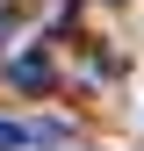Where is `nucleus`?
Returning a JSON list of instances; mask_svg holds the SVG:
<instances>
[{"label": "nucleus", "instance_id": "obj_1", "mask_svg": "<svg viewBox=\"0 0 144 151\" xmlns=\"http://www.w3.org/2000/svg\"><path fill=\"white\" fill-rule=\"evenodd\" d=\"M14 86H29V93L50 86V58H43V50H22V58H14Z\"/></svg>", "mask_w": 144, "mask_h": 151}, {"label": "nucleus", "instance_id": "obj_2", "mask_svg": "<svg viewBox=\"0 0 144 151\" xmlns=\"http://www.w3.org/2000/svg\"><path fill=\"white\" fill-rule=\"evenodd\" d=\"M29 144H36L29 122H7V115H0V151H29Z\"/></svg>", "mask_w": 144, "mask_h": 151}]
</instances>
